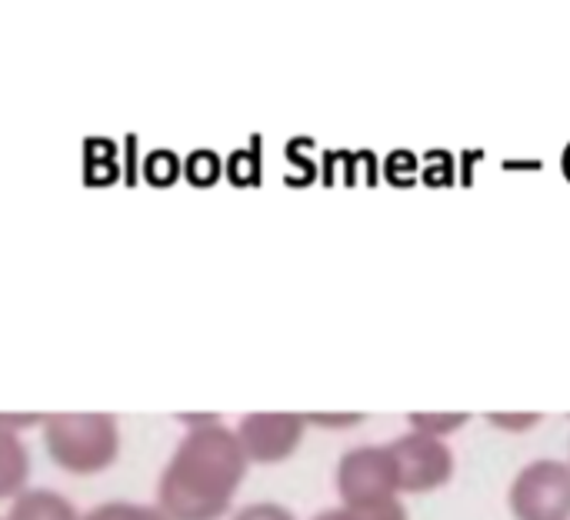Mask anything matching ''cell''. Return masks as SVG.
Masks as SVG:
<instances>
[{
  "label": "cell",
  "mask_w": 570,
  "mask_h": 520,
  "mask_svg": "<svg viewBox=\"0 0 570 520\" xmlns=\"http://www.w3.org/2000/svg\"><path fill=\"white\" fill-rule=\"evenodd\" d=\"M247 464L237 431L214 418L194 421L157 481V508L170 520L224 518Z\"/></svg>",
  "instance_id": "obj_1"
},
{
  "label": "cell",
  "mask_w": 570,
  "mask_h": 520,
  "mask_svg": "<svg viewBox=\"0 0 570 520\" xmlns=\"http://www.w3.org/2000/svg\"><path fill=\"white\" fill-rule=\"evenodd\" d=\"M40 431L50 461L70 474H97L120 451V428L110 414H50Z\"/></svg>",
  "instance_id": "obj_2"
},
{
  "label": "cell",
  "mask_w": 570,
  "mask_h": 520,
  "mask_svg": "<svg viewBox=\"0 0 570 520\" xmlns=\"http://www.w3.org/2000/svg\"><path fill=\"white\" fill-rule=\"evenodd\" d=\"M337 494L347 508H381L397 501V468L387 444H361L337 461Z\"/></svg>",
  "instance_id": "obj_3"
},
{
  "label": "cell",
  "mask_w": 570,
  "mask_h": 520,
  "mask_svg": "<svg viewBox=\"0 0 570 520\" xmlns=\"http://www.w3.org/2000/svg\"><path fill=\"white\" fill-rule=\"evenodd\" d=\"M511 514L518 520H570V464L538 458L518 471L508 491Z\"/></svg>",
  "instance_id": "obj_4"
},
{
  "label": "cell",
  "mask_w": 570,
  "mask_h": 520,
  "mask_svg": "<svg viewBox=\"0 0 570 520\" xmlns=\"http://www.w3.org/2000/svg\"><path fill=\"white\" fill-rule=\"evenodd\" d=\"M391 458L397 468L401 494H428L451 481L454 474V451L444 444V438H431L421 431H407L394 438Z\"/></svg>",
  "instance_id": "obj_5"
},
{
  "label": "cell",
  "mask_w": 570,
  "mask_h": 520,
  "mask_svg": "<svg viewBox=\"0 0 570 520\" xmlns=\"http://www.w3.org/2000/svg\"><path fill=\"white\" fill-rule=\"evenodd\" d=\"M304 414H291V411H257L247 414L237 424V438L240 448L247 454V461L257 464H277L284 458H291L301 441H304Z\"/></svg>",
  "instance_id": "obj_6"
},
{
  "label": "cell",
  "mask_w": 570,
  "mask_h": 520,
  "mask_svg": "<svg viewBox=\"0 0 570 520\" xmlns=\"http://www.w3.org/2000/svg\"><path fill=\"white\" fill-rule=\"evenodd\" d=\"M20 424H33V418L20 421L10 414H0V501L17 498L27 484V474H30V454L17 434Z\"/></svg>",
  "instance_id": "obj_7"
},
{
  "label": "cell",
  "mask_w": 570,
  "mask_h": 520,
  "mask_svg": "<svg viewBox=\"0 0 570 520\" xmlns=\"http://www.w3.org/2000/svg\"><path fill=\"white\" fill-rule=\"evenodd\" d=\"M7 520H80V514L63 494L50 488H23L13 498Z\"/></svg>",
  "instance_id": "obj_8"
},
{
  "label": "cell",
  "mask_w": 570,
  "mask_h": 520,
  "mask_svg": "<svg viewBox=\"0 0 570 520\" xmlns=\"http://www.w3.org/2000/svg\"><path fill=\"white\" fill-rule=\"evenodd\" d=\"M80 520H170L157 504H134V501H107L90 508Z\"/></svg>",
  "instance_id": "obj_9"
},
{
  "label": "cell",
  "mask_w": 570,
  "mask_h": 520,
  "mask_svg": "<svg viewBox=\"0 0 570 520\" xmlns=\"http://www.w3.org/2000/svg\"><path fill=\"white\" fill-rule=\"evenodd\" d=\"M311 520H411L407 518V508L401 501H391V504H381V508H327L321 514H314Z\"/></svg>",
  "instance_id": "obj_10"
},
{
  "label": "cell",
  "mask_w": 570,
  "mask_h": 520,
  "mask_svg": "<svg viewBox=\"0 0 570 520\" xmlns=\"http://www.w3.org/2000/svg\"><path fill=\"white\" fill-rule=\"evenodd\" d=\"M468 424V414L464 411H451V414H411V431H421V434H431V438H444V434H454L458 428Z\"/></svg>",
  "instance_id": "obj_11"
},
{
  "label": "cell",
  "mask_w": 570,
  "mask_h": 520,
  "mask_svg": "<svg viewBox=\"0 0 570 520\" xmlns=\"http://www.w3.org/2000/svg\"><path fill=\"white\" fill-rule=\"evenodd\" d=\"M234 520H297L284 504H274V501H257V504H247L240 508Z\"/></svg>",
  "instance_id": "obj_12"
},
{
  "label": "cell",
  "mask_w": 570,
  "mask_h": 520,
  "mask_svg": "<svg viewBox=\"0 0 570 520\" xmlns=\"http://www.w3.org/2000/svg\"><path fill=\"white\" fill-rule=\"evenodd\" d=\"M538 421L541 414H491V424L508 428V431H524V428H534Z\"/></svg>",
  "instance_id": "obj_13"
},
{
  "label": "cell",
  "mask_w": 570,
  "mask_h": 520,
  "mask_svg": "<svg viewBox=\"0 0 570 520\" xmlns=\"http://www.w3.org/2000/svg\"><path fill=\"white\" fill-rule=\"evenodd\" d=\"M307 424H324V428H354L361 424V414H304Z\"/></svg>",
  "instance_id": "obj_14"
},
{
  "label": "cell",
  "mask_w": 570,
  "mask_h": 520,
  "mask_svg": "<svg viewBox=\"0 0 570 520\" xmlns=\"http://www.w3.org/2000/svg\"><path fill=\"white\" fill-rule=\"evenodd\" d=\"M568 464H570V461H568Z\"/></svg>",
  "instance_id": "obj_15"
}]
</instances>
